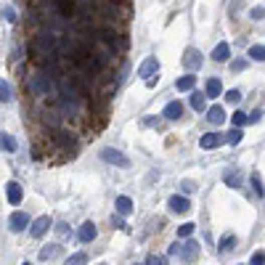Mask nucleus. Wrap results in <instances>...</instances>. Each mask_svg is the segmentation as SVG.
I'll return each mask as SVG.
<instances>
[{
  "mask_svg": "<svg viewBox=\"0 0 265 265\" xmlns=\"http://www.w3.org/2000/svg\"><path fill=\"white\" fill-rule=\"evenodd\" d=\"M199 241L196 239H188L186 244H178V257H181L183 262H196V257H199Z\"/></svg>",
  "mask_w": 265,
  "mask_h": 265,
  "instance_id": "f257e3e1",
  "label": "nucleus"
},
{
  "mask_svg": "<svg viewBox=\"0 0 265 265\" xmlns=\"http://www.w3.org/2000/svg\"><path fill=\"white\" fill-rule=\"evenodd\" d=\"M101 159L109 165H114V167H130V159L117 149H101Z\"/></svg>",
  "mask_w": 265,
  "mask_h": 265,
  "instance_id": "f03ea898",
  "label": "nucleus"
},
{
  "mask_svg": "<svg viewBox=\"0 0 265 265\" xmlns=\"http://www.w3.org/2000/svg\"><path fill=\"white\" fill-rule=\"evenodd\" d=\"M202 64H204V56L199 53L196 48H188L183 53V66H186L188 72H199V69H202Z\"/></svg>",
  "mask_w": 265,
  "mask_h": 265,
  "instance_id": "7ed1b4c3",
  "label": "nucleus"
},
{
  "mask_svg": "<svg viewBox=\"0 0 265 265\" xmlns=\"http://www.w3.org/2000/svg\"><path fill=\"white\" fill-rule=\"evenodd\" d=\"M51 225H53V220L48 215H43V217H37L35 223H30V233L35 236V239H43V236L51 231Z\"/></svg>",
  "mask_w": 265,
  "mask_h": 265,
  "instance_id": "20e7f679",
  "label": "nucleus"
},
{
  "mask_svg": "<svg viewBox=\"0 0 265 265\" xmlns=\"http://www.w3.org/2000/svg\"><path fill=\"white\" fill-rule=\"evenodd\" d=\"M30 223H32V220H30V215H27V212H14L11 217H8V228H11L14 233L24 231Z\"/></svg>",
  "mask_w": 265,
  "mask_h": 265,
  "instance_id": "39448f33",
  "label": "nucleus"
},
{
  "mask_svg": "<svg viewBox=\"0 0 265 265\" xmlns=\"http://www.w3.org/2000/svg\"><path fill=\"white\" fill-rule=\"evenodd\" d=\"M6 196H8V202L16 207V204H22L24 191H22V186H19L16 181H11V183H6Z\"/></svg>",
  "mask_w": 265,
  "mask_h": 265,
  "instance_id": "423d86ee",
  "label": "nucleus"
},
{
  "mask_svg": "<svg viewBox=\"0 0 265 265\" xmlns=\"http://www.w3.org/2000/svg\"><path fill=\"white\" fill-rule=\"evenodd\" d=\"M159 72V61L154 59V56H149V59L144 61V64H141V69H138V77H154V74Z\"/></svg>",
  "mask_w": 265,
  "mask_h": 265,
  "instance_id": "0eeeda50",
  "label": "nucleus"
},
{
  "mask_svg": "<svg viewBox=\"0 0 265 265\" xmlns=\"http://www.w3.org/2000/svg\"><path fill=\"white\" fill-rule=\"evenodd\" d=\"M223 181L228 188H239L241 186V173H239V167H225L223 170Z\"/></svg>",
  "mask_w": 265,
  "mask_h": 265,
  "instance_id": "6e6552de",
  "label": "nucleus"
},
{
  "mask_svg": "<svg viewBox=\"0 0 265 265\" xmlns=\"http://www.w3.org/2000/svg\"><path fill=\"white\" fill-rule=\"evenodd\" d=\"M170 210H173L175 215H186L188 210H191V204H188V199L186 196H170Z\"/></svg>",
  "mask_w": 265,
  "mask_h": 265,
  "instance_id": "1a4fd4ad",
  "label": "nucleus"
},
{
  "mask_svg": "<svg viewBox=\"0 0 265 265\" xmlns=\"http://www.w3.org/2000/svg\"><path fill=\"white\" fill-rule=\"evenodd\" d=\"M96 236H98L96 225H93L90 220H88V223H82V228H80V233H77V239H80L82 244H90V241H96Z\"/></svg>",
  "mask_w": 265,
  "mask_h": 265,
  "instance_id": "9d476101",
  "label": "nucleus"
},
{
  "mask_svg": "<svg viewBox=\"0 0 265 265\" xmlns=\"http://www.w3.org/2000/svg\"><path fill=\"white\" fill-rule=\"evenodd\" d=\"M220 144H223V136H220V132H204L202 141H199V146L207 149V151H210V149H217Z\"/></svg>",
  "mask_w": 265,
  "mask_h": 265,
  "instance_id": "9b49d317",
  "label": "nucleus"
},
{
  "mask_svg": "<svg viewBox=\"0 0 265 265\" xmlns=\"http://www.w3.org/2000/svg\"><path fill=\"white\" fill-rule=\"evenodd\" d=\"M188 93H191V98H188V103H191V109L202 114V111L207 109V96H204V93H199V90H188Z\"/></svg>",
  "mask_w": 265,
  "mask_h": 265,
  "instance_id": "f8f14e48",
  "label": "nucleus"
},
{
  "mask_svg": "<svg viewBox=\"0 0 265 265\" xmlns=\"http://www.w3.org/2000/svg\"><path fill=\"white\" fill-rule=\"evenodd\" d=\"M228 56H231V45H228V43H217V45H215V51H212V61L223 64V61H228Z\"/></svg>",
  "mask_w": 265,
  "mask_h": 265,
  "instance_id": "ddd939ff",
  "label": "nucleus"
},
{
  "mask_svg": "<svg viewBox=\"0 0 265 265\" xmlns=\"http://www.w3.org/2000/svg\"><path fill=\"white\" fill-rule=\"evenodd\" d=\"M220 93H223V82H220V80H217V77L207 80V88H204V96H207V98H217Z\"/></svg>",
  "mask_w": 265,
  "mask_h": 265,
  "instance_id": "4468645a",
  "label": "nucleus"
},
{
  "mask_svg": "<svg viewBox=\"0 0 265 265\" xmlns=\"http://www.w3.org/2000/svg\"><path fill=\"white\" fill-rule=\"evenodd\" d=\"M175 88L181 90V93H188V90H194V88H196V77H194V72L183 74V77L175 82Z\"/></svg>",
  "mask_w": 265,
  "mask_h": 265,
  "instance_id": "2eb2a0df",
  "label": "nucleus"
},
{
  "mask_svg": "<svg viewBox=\"0 0 265 265\" xmlns=\"http://www.w3.org/2000/svg\"><path fill=\"white\" fill-rule=\"evenodd\" d=\"M204 114H207V122H212V125H220V122H225V111H223L220 106L204 109Z\"/></svg>",
  "mask_w": 265,
  "mask_h": 265,
  "instance_id": "dca6fc26",
  "label": "nucleus"
},
{
  "mask_svg": "<svg viewBox=\"0 0 265 265\" xmlns=\"http://www.w3.org/2000/svg\"><path fill=\"white\" fill-rule=\"evenodd\" d=\"M0 149H3V151H8V154H14V151L19 149L16 138L11 136V132H0Z\"/></svg>",
  "mask_w": 265,
  "mask_h": 265,
  "instance_id": "f3484780",
  "label": "nucleus"
},
{
  "mask_svg": "<svg viewBox=\"0 0 265 265\" xmlns=\"http://www.w3.org/2000/svg\"><path fill=\"white\" fill-rule=\"evenodd\" d=\"M181 114H183V103L181 101H170L167 106H165V117L167 119H178Z\"/></svg>",
  "mask_w": 265,
  "mask_h": 265,
  "instance_id": "a211bd4d",
  "label": "nucleus"
},
{
  "mask_svg": "<svg viewBox=\"0 0 265 265\" xmlns=\"http://www.w3.org/2000/svg\"><path fill=\"white\" fill-rule=\"evenodd\" d=\"M59 254H61V247H59V244H51V247H43V249H40V260L48 262V260H53V257H59Z\"/></svg>",
  "mask_w": 265,
  "mask_h": 265,
  "instance_id": "6ab92c4d",
  "label": "nucleus"
},
{
  "mask_svg": "<svg viewBox=\"0 0 265 265\" xmlns=\"http://www.w3.org/2000/svg\"><path fill=\"white\" fill-rule=\"evenodd\" d=\"M114 207H117V212H119V215H130V212H132V199H127V196H117Z\"/></svg>",
  "mask_w": 265,
  "mask_h": 265,
  "instance_id": "aec40b11",
  "label": "nucleus"
},
{
  "mask_svg": "<svg viewBox=\"0 0 265 265\" xmlns=\"http://www.w3.org/2000/svg\"><path fill=\"white\" fill-rule=\"evenodd\" d=\"M61 101V114L64 117H74L77 114V101H69V98H59Z\"/></svg>",
  "mask_w": 265,
  "mask_h": 265,
  "instance_id": "412c9836",
  "label": "nucleus"
},
{
  "mask_svg": "<svg viewBox=\"0 0 265 265\" xmlns=\"http://www.w3.org/2000/svg\"><path fill=\"white\" fill-rule=\"evenodd\" d=\"M56 6H59L61 16H72L74 14V0H56Z\"/></svg>",
  "mask_w": 265,
  "mask_h": 265,
  "instance_id": "4be33fe9",
  "label": "nucleus"
},
{
  "mask_svg": "<svg viewBox=\"0 0 265 265\" xmlns=\"http://www.w3.org/2000/svg\"><path fill=\"white\" fill-rule=\"evenodd\" d=\"M233 244H236V236H233V233H225L223 239H220V244H217V249H220V252H228Z\"/></svg>",
  "mask_w": 265,
  "mask_h": 265,
  "instance_id": "5701e85b",
  "label": "nucleus"
},
{
  "mask_svg": "<svg viewBox=\"0 0 265 265\" xmlns=\"http://www.w3.org/2000/svg\"><path fill=\"white\" fill-rule=\"evenodd\" d=\"M241 138H244V136H241V127H233L228 136H225V141H228L231 146H239V144H241Z\"/></svg>",
  "mask_w": 265,
  "mask_h": 265,
  "instance_id": "b1692460",
  "label": "nucleus"
},
{
  "mask_svg": "<svg viewBox=\"0 0 265 265\" xmlns=\"http://www.w3.org/2000/svg\"><path fill=\"white\" fill-rule=\"evenodd\" d=\"M249 59L252 61H262L265 59V48H262V45H252V48H249Z\"/></svg>",
  "mask_w": 265,
  "mask_h": 265,
  "instance_id": "393cba45",
  "label": "nucleus"
},
{
  "mask_svg": "<svg viewBox=\"0 0 265 265\" xmlns=\"http://www.w3.org/2000/svg\"><path fill=\"white\" fill-rule=\"evenodd\" d=\"M98 37H101V43H106V45H114V40H117V35L111 32V30H101Z\"/></svg>",
  "mask_w": 265,
  "mask_h": 265,
  "instance_id": "a878e982",
  "label": "nucleus"
},
{
  "mask_svg": "<svg viewBox=\"0 0 265 265\" xmlns=\"http://www.w3.org/2000/svg\"><path fill=\"white\" fill-rule=\"evenodd\" d=\"M64 265H88V257H85L82 252H77V254H72V257L66 260Z\"/></svg>",
  "mask_w": 265,
  "mask_h": 265,
  "instance_id": "bb28decb",
  "label": "nucleus"
},
{
  "mask_svg": "<svg viewBox=\"0 0 265 265\" xmlns=\"http://www.w3.org/2000/svg\"><path fill=\"white\" fill-rule=\"evenodd\" d=\"M0 101H11V85L0 80Z\"/></svg>",
  "mask_w": 265,
  "mask_h": 265,
  "instance_id": "cd10ccee",
  "label": "nucleus"
},
{
  "mask_svg": "<svg viewBox=\"0 0 265 265\" xmlns=\"http://www.w3.org/2000/svg\"><path fill=\"white\" fill-rule=\"evenodd\" d=\"M194 228H196V225H194V223H183V225H181V228H178V236H183V239H188V236H191V233H194Z\"/></svg>",
  "mask_w": 265,
  "mask_h": 265,
  "instance_id": "c85d7f7f",
  "label": "nucleus"
},
{
  "mask_svg": "<svg viewBox=\"0 0 265 265\" xmlns=\"http://www.w3.org/2000/svg\"><path fill=\"white\" fill-rule=\"evenodd\" d=\"M247 66H249V61H247V59H239V61H233V64H231V72H233V74H239V72L247 69Z\"/></svg>",
  "mask_w": 265,
  "mask_h": 265,
  "instance_id": "c756f323",
  "label": "nucleus"
},
{
  "mask_svg": "<svg viewBox=\"0 0 265 265\" xmlns=\"http://www.w3.org/2000/svg\"><path fill=\"white\" fill-rule=\"evenodd\" d=\"M146 265H167V260L162 257V254H149V257H146Z\"/></svg>",
  "mask_w": 265,
  "mask_h": 265,
  "instance_id": "7c9ffc66",
  "label": "nucleus"
},
{
  "mask_svg": "<svg viewBox=\"0 0 265 265\" xmlns=\"http://www.w3.org/2000/svg\"><path fill=\"white\" fill-rule=\"evenodd\" d=\"M231 122H233V127H244V125H247V114H241V111H236Z\"/></svg>",
  "mask_w": 265,
  "mask_h": 265,
  "instance_id": "2f4dec72",
  "label": "nucleus"
},
{
  "mask_svg": "<svg viewBox=\"0 0 265 265\" xmlns=\"http://www.w3.org/2000/svg\"><path fill=\"white\" fill-rule=\"evenodd\" d=\"M225 101H228V103H239L241 101V90H228V93H225Z\"/></svg>",
  "mask_w": 265,
  "mask_h": 265,
  "instance_id": "473e14b6",
  "label": "nucleus"
},
{
  "mask_svg": "<svg viewBox=\"0 0 265 265\" xmlns=\"http://www.w3.org/2000/svg\"><path fill=\"white\" fill-rule=\"evenodd\" d=\"M3 19H6L8 24H14V22H16V11H14L11 6H8V8H3Z\"/></svg>",
  "mask_w": 265,
  "mask_h": 265,
  "instance_id": "72a5a7b5",
  "label": "nucleus"
},
{
  "mask_svg": "<svg viewBox=\"0 0 265 265\" xmlns=\"http://www.w3.org/2000/svg\"><path fill=\"white\" fill-rule=\"evenodd\" d=\"M252 188H254V194L262 196V181H260V175H252Z\"/></svg>",
  "mask_w": 265,
  "mask_h": 265,
  "instance_id": "f704fd0d",
  "label": "nucleus"
},
{
  "mask_svg": "<svg viewBox=\"0 0 265 265\" xmlns=\"http://www.w3.org/2000/svg\"><path fill=\"white\" fill-rule=\"evenodd\" d=\"M262 119V109H254L252 114L247 117V125H254V122H260Z\"/></svg>",
  "mask_w": 265,
  "mask_h": 265,
  "instance_id": "c9c22d12",
  "label": "nucleus"
},
{
  "mask_svg": "<svg viewBox=\"0 0 265 265\" xmlns=\"http://www.w3.org/2000/svg\"><path fill=\"white\" fill-rule=\"evenodd\" d=\"M249 265H265L262 252H254V254H252V260H249Z\"/></svg>",
  "mask_w": 265,
  "mask_h": 265,
  "instance_id": "e433bc0d",
  "label": "nucleus"
},
{
  "mask_svg": "<svg viewBox=\"0 0 265 265\" xmlns=\"http://www.w3.org/2000/svg\"><path fill=\"white\" fill-rule=\"evenodd\" d=\"M144 125L146 127H157L159 125V117H144Z\"/></svg>",
  "mask_w": 265,
  "mask_h": 265,
  "instance_id": "4c0bfd02",
  "label": "nucleus"
},
{
  "mask_svg": "<svg viewBox=\"0 0 265 265\" xmlns=\"http://www.w3.org/2000/svg\"><path fill=\"white\" fill-rule=\"evenodd\" d=\"M262 14H265L262 6H254V8H252V19H262Z\"/></svg>",
  "mask_w": 265,
  "mask_h": 265,
  "instance_id": "58836bf2",
  "label": "nucleus"
},
{
  "mask_svg": "<svg viewBox=\"0 0 265 265\" xmlns=\"http://www.w3.org/2000/svg\"><path fill=\"white\" fill-rule=\"evenodd\" d=\"M181 188H183L186 194H191V191H194V183H191V181H183V183H181Z\"/></svg>",
  "mask_w": 265,
  "mask_h": 265,
  "instance_id": "ea45409f",
  "label": "nucleus"
},
{
  "mask_svg": "<svg viewBox=\"0 0 265 265\" xmlns=\"http://www.w3.org/2000/svg\"><path fill=\"white\" fill-rule=\"evenodd\" d=\"M111 223H114L117 228H125V223H122V215H114V217H111Z\"/></svg>",
  "mask_w": 265,
  "mask_h": 265,
  "instance_id": "a19ab883",
  "label": "nucleus"
},
{
  "mask_svg": "<svg viewBox=\"0 0 265 265\" xmlns=\"http://www.w3.org/2000/svg\"><path fill=\"white\" fill-rule=\"evenodd\" d=\"M22 265H32V262H22Z\"/></svg>",
  "mask_w": 265,
  "mask_h": 265,
  "instance_id": "79ce46f5",
  "label": "nucleus"
},
{
  "mask_svg": "<svg viewBox=\"0 0 265 265\" xmlns=\"http://www.w3.org/2000/svg\"><path fill=\"white\" fill-rule=\"evenodd\" d=\"M98 265H103V262H98Z\"/></svg>",
  "mask_w": 265,
  "mask_h": 265,
  "instance_id": "37998d69",
  "label": "nucleus"
}]
</instances>
